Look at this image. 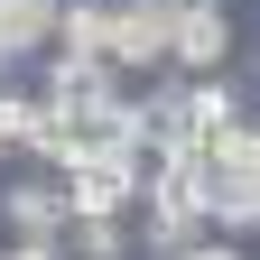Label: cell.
Here are the masks:
<instances>
[{
    "mask_svg": "<svg viewBox=\"0 0 260 260\" xmlns=\"http://www.w3.org/2000/svg\"><path fill=\"white\" fill-rule=\"evenodd\" d=\"M233 65V0H168V75Z\"/></svg>",
    "mask_w": 260,
    "mask_h": 260,
    "instance_id": "obj_1",
    "label": "cell"
},
{
    "mask_svg": "<svg viewBox=\"0 0 260 260\" xmlns=\"http://www.w3.org/2000/svg\"><path fill=\"white\" fill-rule=\"evenodd\" d=\"M112 75L121 84H149L168 75V0H112Z\"/></svg>",
    "mask_w": 260,
    "mask_h": 260,
    "instance_id": "obj_2",
    "label": "cell"
},
{
    "mask_svg": "<svg viewBox=\"0 0 260 260\" xmlns=\"http://www.w3.org/2000/svg\"><path fill=\"white\" fill-rule=\"evenodd\" d=\"M56 186H65V223H75V214H130V205H140V177H130L121 149H84V158H65Z\"/></svg>",
    "mask_w": 260,
    "mask_h": 260,
    "instance_id": "obj_3",
    "label": "cell"
},
{
    "mask_svg": "<svg viewBox=\"0 0 260 260\" xmlns=\"http://www.w3.org/2000/svg\"><path fill=\"white\" fill-rule=\"evenodd\" d=\"M0 223L10 233H65V186H56V168H0Z\"/></svg>",
    "mask_w": 260,
    "mask_h": 260,
    "instance_id": "obj_4",
    "label": "cell"
},
{
    "mask_svg": "<svg viewBox=\"0 0 260 260\" xmlns=\"http://www.w3.org/2000/svg\"><path fill=\"white\" fill-rule=\"evenodd\" d=\"M65 251L75 260H130V214H75L65 223Z\"/></svg>",
    "mask_w": 260,
    "mask_h": 260,
    "instance_id": "obj_5",
    "label": "cell"
},
{
    "mask_svg": "<svg viewBox=\"0 0 260 260\" xmlns=\"http://www.w3.org/2000/svg\"><path fill=\"white\" fill-rule=\"evenodd\" d=\"M177 260H242V242H233V233H205V242H186Z\"/></svg>",
    "mask_w": 260,
    "mask_h": 260,
    "instance_id": "obj_6",
    "label": "cell"
}]
</instances>
